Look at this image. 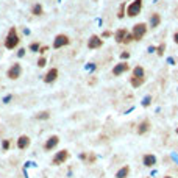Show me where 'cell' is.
Listing matches in <instances>:
<instances>
[{
  "instance_id": "1",
  "label": "cell",
  "mask_w": 178,
  "mask_h": 178,
  "mask_svg": "<svg viewBox=\"0 0 178 178\" xmlns=\"http://www.w3.org/2000/svg\"><path fill=\"white\" fill-rule=\"evenodd\" d=\"M19 44H20V36L17 33V28L16 27H11L8 35L5 36V47L8 50H14V49H17Z\"/></svg>"
},
{
  "instance_id": "2",
  "label": "cell",
  "mask_w": 178,
  "mask_h": 178,
  "mask_svg": "<svg viewBox=\"0 0 178 178\" xmlns=\"http://www.w3.org/2000/svg\"><path fill=\"white\" fill-rule=\"evenodd\" d=\"M142 11V0H133L130 5H127V16L128 17H136Z\"/></svg>"
},
{
  "instance_id": "3",
  "label": "cell",
  "mask_w": 178,
  "mask_h": 178,
  "mask_svg": "<svg viewBox=\"0 0 178 178\" xmlns=\"http://www.w3.org/2000/svg\"><path fill=\"white\" fill-rule=\"evenodd\" d=\"M131 35H133L134 41H141L144 36L147 35V24H144V22L134 24L133 28H131Z\"/></svg>"
},
{
  "instance_id": "4",
  "label": "cell",
  "mask_w": 178,
  "mask_h": 178,
  "mask_svg": "<svg viewBox=\"0 0 178 178\" xmlns=\"http://www.w3.org/2000/svg\"><path fill=\"white\" fill-rule=\"evenodd\" d=\"M20 75H22V66H20L19 63L11 64V67L6 70V77H8L10 80H17Z\"/></svg>"
},
{
  "instance_id": "5",
  "label": "cell",
  "mask_w": 178,
  "mask_h": 178,
  "mask_svg": "<svg viewBox=\"0 0 178 178\" xmlns=\"http://www.w3.org/2000/svg\"><path fill=\"white\" fill-rule=\"evenodd\" d=\"M69 152L67 150H59V152L55 153V156L52 158V162L55 164V166H61V164H64L67 159H69Z\"/></svg>"
},
{
  "instance_id": "6",
  "label": "cell",
  "mask_w": 178,
  "mask_h": 178,
  "mask_svg": "<svg viewBox=\"0 0 178 178\" xmlns=\"http://www.w3.org/2000/svg\"><path fill=\"white\" fill-rule=\"evenodd\" d=\"M69 44H70V39L67 35H56L53 39V49H63V47Z\"/></svg>"
},
{
  "instance_id": "7",
  "label": "cell",
  "mask_w": 178,
  "mask_h": 178,
  "mask_svg": "<svg viewBox=\"0 0 178 178\" xmlns=\"http://www.w3.org/2000/svg\"><path fill=\"white\" fill-rule=\"evenodd\" d=\"M128 70H130V64L127 61H120V63H117L113 67V75L114 77H120V75H124Z\"/></svg>"
},
{
  "instance_id": "8",
  "label": "cell",
  "mask_w": 178,
  "mask_h": 178,
  "mask_svg": "<svg viewBox=\"0 0 178 178\" xmlns=\"http://www.w3.org/2000/svg\"><path fill=\"white\" fill-rule=\"evenodd\" d=\"M102 45H103V39H102L100 36H97V35H92L88 39V49H91V50H97Z\"/></svg>"
},
{
  "instance_id": "9",
  "label": "cell",
  "mask_w": 178,
  "mask_h": 178,
  "mask_svg": "<svg viewBox=\"0 0 178 178\" xmlns=\"http://www.w3.org/2000/svg\"><path fill=\"white\" fill-rule=\"evenodd\" d=\"M58 73H59V72H58L56 67H52V69H49V70H47V73L44 75V83L50 85V83H53V81H56Z\"/></svg>"
},
{
  "instance_id": "10",
  "label": "cell",
  "mask_w": 178,
  "mask_h": 178,
  "mask_svg": "<svg viewBox=\"0 0 178 178\" xmlns=\"http://www.w3.org/2000/svg\"><path fill=\"white\" fill-rule=\"evenodd\" d=\"M58 144H59V138H58V136H50V138L45 141V144H44V150H45V152H52V150L56 148Z\"/></svg>"
},
{
  "instance_id": "11",
  "label": "cell",
  "mask_w": 178,
  "mask_h": 178,
  "mask_svg": "<svg viewBox=\"0 0 178 178\" xmlns=\"http://www.w3.org/2000/svg\"><path fill=\"white\" fill-rule=\"evenodd\" d=\"M30 144H31V139H30L27 134H22V136H19V138H17V148H19V150L28 148Z\"/></svg>"
},
{
  "instance_id": "12",
  "label": "cell",
  "mask_w": 178,
  "mask_h": 178,
  "mask_svg": "<svg viewBox=\"0 0 178 178\" xmlns=\"http://www.w3.org/2000/svg\"><path fill=\"white\" fill-rule=\"evenodd\" d=\"M142 164L145 167H153L155 164H156V156L153 153H147V155H144L142 156Z\"/></svg>"
},
{
  "instance_id": "13",
  "label": "cell",
  "mask_w": 178,
  "mask_h": 178,
  "mask_svg": "<svg viewBox=\"0 0 178 178\" xmlns=\"http://www.w3.org/2000/svg\"><path fill=\"white\" fill-rule=\"evenodd\" d=\"M148 130H150V120L148 119H144L142 122H141V124L138 125V128H136V131H138V134H145L147 131H148Z\"/></svg>"
},
{
  "instance_id": "14",
  "label": "cell",
  "mask_w": 178,
  "mask_h": 178,
  "mask_svg": "<svg viewBox=\"0 0 178 178\" xmlns=\"http://www.w3.org/2000/svg\"><path fill=\"white\" fill-rule=\"evenodd\" d=\"M127 33H128V30H127V28H119L117 31L114 33V41H116L117 44H122V41L125 39Z\"/></svg>"
},
{
  "instance_id": "15",
  "label": "cell",
  "mask_w": 178,
  "mask_h": 178,
  "mask_svg": "<svg viewBox=\"0 0 178 178\" xmlns=\"http://www.w3.org/2000/svg\"><path fill=\"white\" fill-rule=\"evenodd\" d=\"M161 24V16L158 13H153L152 16H150V28H158Z\"/></svg>"
},
{
  "instance_id": "16",
  "label": "cell",
  "mask_w": 178,
  "mask_h": 178,
  "mask_svg": "<svg viewBox=\"0 0 178 178\" xmlns=\"http://www.w3.org/2000/svg\"><path fill=\"white\" fill-rule=\"evenodd\" d=\"M145 83V77H131L130 78V85L133 88H139Z\"/></svg>"
},
{
  "instance_id": "17",
  "label": "cell",
  "mask_w": 178,
  "mask_h": 178,
  "mask_svg": "<svg viewBox=\"0 0 178 178\" xmlns=\"http://www.w3.org/2000/svg\"><path fill=\"white\" fill-rule=\"evenodd\" d=\"M128 175H130V167L128 166L120 167L117 172H116V178H128Z\"/></svg>"
},
{
  "instance_id": "18",
  "label": "cell",
  "mask_w": 178,
  "mask_h": 178,
  "mask_svg": "<svg viewBox=\"0 0 178 178\" xmlns=\"http://www.w3.org/2000/svg\"><path fill=\"white\" fill-rule=\"evenodd\" d=\"M131 77H145V70H144V67L142 66H136L133 69Z\"/></svg>"
},
{
  "instance_id": "19",
  "label": "cell",
  "mask_w": 178,
  "mask_h": 178,
  "mask_svg": "<svg viewBox=\"0 0 178 178\" xmlns=\"http://www.w3.org/2000/svg\"><path fill=\"white\" fill-rule=\"evenodd\" d=\"M42 13H44V10H42V5L41 3H36L31 10V14H35V16H42Z\"/></svg>"
},
{
  "instance_id": "20",
  "label": "cell",
  "mask_w": 178,
  "mask_h": 178,
  "mask_svg": "<svg viewBox=\"0 0 178 178\" xmlns=\"http://www.w3.org/2000/svg\"><path fill=\"white\" fill-rule=\"evenodd\" d=\"M36 119L38 120H47V119H50V113L49 111H41L36 114Z\"/></svg>"
},
{
  "instance_id": "21",
  "label": "cell",
  "mask_w": 178,
  "mask_h": 178,
  "mask_svg": "<svg viewBox=\"0 0 178 178\" xmlns=\"http://www.w3.org/2000/svg\"><path fill=\"white\" fill-rule=\"evenodd\" d=\"M127 16V5L125 3H122L120 5V8H119V13H117V17L122 19V17H125Z\"/></svg>"
},
{
  "instance_id": "22",
  "label": "cell",
  "mask_w": 178,
  "mask_h": 178,
  "mask_svg": "<svg viewBox=\"0 0 178 178\" xmlns=\"http://www.w3.org/2000/svg\"><path fill=\"white\" fill-rule=\"evenodd\" d=\"M164 52H166V44H159L158 47H156V55H158V56H162L164 55Z\"/></svg>"
},
{
  "instance_id": "23",
  "label": "cell",
  "mask_w": 178,
  "mask_h": 178,
  "mask_svg": "<svg viewBox=\"0 0 178 178\" xmlns=\"http://www.w3.org/2000/svg\"><path fill=\"white\" fill-rule=\"evenodd\" d=\"M39 49H41V42H38V41H36V42H31L30 44V52H39Z\"/></svg>"
},
{
  "instance_id": "24",
  "label": "cell",
  "mask_w": 178,
  "mask_h": 178,
  "mask_svg": "<svg viewBox=\"0 0 178 178\" xmlns=\"http://www.w3.org/2000/svg\"><path fill=\"white\" fill-rule=\"evenodd\" d=\"M10 145H11L10 139H3V141H2V150H3V152H6V150L10 148Z\"/></svg>"
},
{
  "instance_id": "25",
  "label": "cell",
  "mask_w": 178,
  "mask_h": 178,
  "mask_svg": "<svg viewBox=\"0 0 178 178\" xmlns=\"http://www.w3.org/2000/svg\"><path fill=\"white\" fill-rule=\"evenodd\" d=\"M150 105H152V97L147 95V97L142 99V106H150Z\"/></svg>"
},
{
  "instance_id": "26",
  "label": "cell",
  "mask_w": 178,
  "mask_h": 178,
  "mask_svg": "<svg viewBox=\"0 0 178 178\" xmlns=\"http://www.w3.org/2000/svg\"><path fill=\"white\" fill-rule=\"evenodd\" d=\"M131 41H134L133 35H131V33H127V36H125V39H124V41H122V44H130Z\"/></svg>"
},
{
  "instance_id": "27",
  "label": "cell",
  "mask_w": 178,
  "mask_h": 178,
  "mask_svg": "<svg viewBox=\"0 0 178 178\" xmlns=\"http://www.w3.org/2000/svg\"><path fill=\"white\" fill-rule=\"evenodd\" d=\"M36 64H38V67H44V66L47 64V58H45V56H41V58L38 59Z\"/></svg>"
},
{
  "instance_id": "28",
  "label": "cell",
  "mask_w": 178,
  "mask_h": 178,
  "mask_svg": "<svg viewBox=\"0 0 178 178\" xmlns=\"http://www.w3.org/2000/svg\"><path fill=\"white\" fill-rule=\"evenodd\" d=\"M113 36V33L111 31H109V30H105L103 33H102V36L100 38H103V39H106V38H111Z\"/></svg>"
},
{
  "instance_id": "29",
  "label": "cell",
  "mask_w": 178,
  "mask_h": 178,
  "mask_svg": "<svg viewBox=\"0 0 178 178\" xmlns=\"http://www.w3.org/2000/svg\"><path fill=\"white\" fill-rule=\"evenodd\" d=\"M128 58H130V53H128V52H122V53H120V59L127 61Z\"/></svg>"
},
{
  "instance_id": "30",
  "label": "cell",
  "mask_w": 178,
  "mask_h": 178,
  "mask_svg": "<svg viewBox=\"0 0 178 178\" xmlns=\"http://www.w3.org/2000/svg\"><path fill=\"white\" fill-rule=\"evenodd\" d=\"M47 50H49V45H41V49H39V52L38 53H41V55H44Z\"/></svg>"
},
{
  "instance_id": "31",
  "label": "cell",
  "mask_w": 178,
  "mask_h": 178,
  "mask_svg": "<svg viewBox=\"0 0 178 178\" xmlns=\"http://www.w3.org/2000/svg\"><path fill=\"white\" fill-rule=\"evenodd\" d=\"M25 52H27L25 49H19V50H17V56H19V58H22V56H25Z\"/></svg>"
},
{
  "instance_id": "32",
  "label": "cell",
  "mask_w": 178,
  "mask_h": 178,
  "mask_svg": "<svg viewBox=\"0 0 178 178\" xmlns=\"http://www.w3.org/2000/svg\"><path fill=\"white\" fill-rule=\"evenodd\" d=\"M172 39H174V42H175V44H178V30L174 33V38H172Z\"/></svg>"
},
{
  "instance_id": "33",
  "label": "cell",
  "mask_w": 178,
  "mask_h": 178,
  "mask_svg": "<svg viewBox=\"0 0 178 178\" xmlns=\"http://www.w3.org/2000/svg\"><path fill=\"white\" fill-rule=\"evenodd\" d=\"M13 99V95H6V97L3 99V102H5V103H10V100Z\"/></svg>"
},
{
  "instance_id": "34",
  "label": "cell",
  "mask_w": 178,
  "mask_h": 178,
  "mask_svg": "<svg viewBox=\"0 0 178 178\" xmlns=\"http://www.w3.org/2000/svg\"><path fill=\"white\" fill-rule=\"evenodd\" d=\"M94 161H95V155L91 153V155H89V162H94Z\"/></svg>"
},
{
  "instance_id": "35",
  "label": "cell",
  "mask_w": 178,
  "mask_h": 178,
  "mask_svg": "<svg viewBox=\"0 0 178 178\" xmlns=\"http://www.w3.org/2000/svg\"><path fill=\"white\" fill-rule=\"evenodd\" d=\"M86 158H88V155H86V153H81V155H80V159H83V161H86Z\"/></svg>"
},
{
  "instance_id": "36",
  "label": "cell",
  "mask_w": 178,
  "mask_h": 178,
  "mask_svg": "<svg viewBox=\"0 0 178 178\" xmlns=\"http://www.w3.org/2000/svg\"><path fill=\"white\" fill-rule=\"evenodd\" d=\"M167 63L174 66V64H175V59H174V58H169V59H167Z\"/></svg>"
},
{
  "instance_id": "37",
  "label": "cell",
  "mask_w": 178,
  "mask_h": 178,
  "mask_svg": "<svg viewBox=\"0 0 178 178\" xmlns=\"http://www.w3.org/2000/svg\"><path fill=\"white\" fill-rule=\"evenodd\" d=\"M164 178H172V177H170V175H166V177H164Z\"/></svg>"
},
{
  "instance_id": "38",
  "label": "cell",
  "mask_w": 178,
  "mask_h": 178,
  "mask_svg": "<svg viewBox=\"0 0 178 178\" xmlns=\"http://www.w3.org/2000/svg\"><path fill=\"white\" fill-rule=\"evenodd\" d=\"M177 134H178V128H177Z\"/></svg>"
}]
</instances>
